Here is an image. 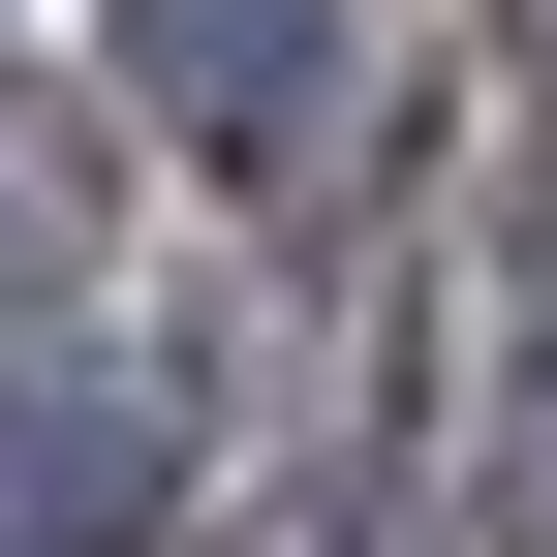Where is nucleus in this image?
<instances>
[{
	"label": "nucleus",
	"mask_w": 557,
	"mask_h": 557,
	"mask_svg": "<svg viewBox=\"0 0 557 557\" xmlns=\"http://www.w3.org/2000/svg\"><path fill=\"white\" fill-rule=\"evenodd\" d=\"M62 278H94V124L0 94V310H62Z\"/></svg>",
	"instance_id": "7ed1b4c3"
},
{
	"label": "nucleus",
	"mask_w": 557,
	"mask_h": 557,
	"mask_svg": "<svg viewBox=\"0 0 557 557\" xmlns=\"http://www.w3.org/2000/svg\"><path fill=\"white\" fill-rule=\"evenodd\" d=\"M156 527V403L124 372H0V557H124Z\"/></svg>",
	"instance_id": "f03ea898"
},
{
	"label": "nucleus",
	"mask_w": 557,
	"mask_h": 557,
	"mask_svg": "<svg viewBox=\"0 0 557 557\" xmlns=\"http://www.w3.org/2000/svg\"><path fill=\"white\" fill-rule=\"evenodd\" d=\"M527 32H557V0H527Z\"/></svg>",
	"instance_id": "423d86ee"
},
{
	"label": "nucleus",
	"mask_w": 557,
	"mask_h": 557,
	"mask_svg": "<svg viewBox=\"0 0 557 557\" xmlns=\"http://www.w3.org/2000/svg\"><path fill=\"white\" fill-rule=\"evenodd\" d=\"M341 62H372V0H124V124H186V156H341Z\"/></svg>",
	"instance_id": "f257e3e1"
},
{
	"label": "nucleus",
	"mask_w": 557,
	"mask_h": 557,
	"mask_svg": "<svg viewBox=\"0 0 557 557\" xmlns=\"http://www.w3.org/2000/svg\"><path fill=\"white\" fill-rule=\"evenodd\" d=\"M248 557H403V527H372V496H310V527H248Z\"/></svg>",
	"instance_id": "39448f33"
},
{
	"label": "nucleus",
	"mask_w": 557,
	"mask_h": 557,
	"mask_svg": "<svg viewBox=\"0 0 557 557\" xmlns=\"http://www.w3.org/2000/svg\"><path fill=\"white\" fill-rule=\"evenodd\" d=\"M496 527L557 557V341H527V372H496Z\"/></svg>",
	"instance_id": "20e7f679"
}]
</instances>
